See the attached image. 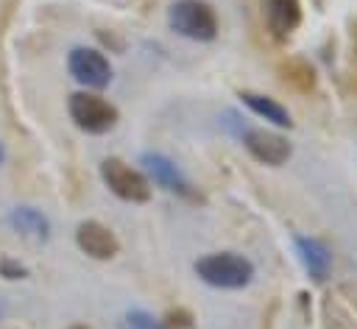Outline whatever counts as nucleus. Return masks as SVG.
Instances as JSON below:
<instances>
[{"label": "nucleus", "mask_w": 357, "mask_h": 329, "mask_svg": "<svg viewBox=\"0 0 357 329\" xmlns=\"http://www.w3.org/2000/svg\"><path fill=\"white\" fill-rule=\"evenodd\" d=\"M195 273L212 284V287H223V290H237V287H245L254 276V265L240 257V254H206L195 262Z\"/></svg>", "instance_id": "1"}, {"label": "nucleus", "mask_w": 357, "mask_h": 329, "mask_svg": "<svg viewBox=\"0 0 357 329\" xmlns=\"http://www.w3.org/2000/svg\"><path fill=\"white\" fill-rule=\"evenodd\" d=\"M167 20L176 33L195 42H209L218 33V17L204 0H176L167 11Z\"/></svg>", "instance_id": "2"}, {"label": "nucleus", "mask_w": 357, "mask_h": 329, "mask_svg": "<svg viewBox=\"0 0 357 329\" xmlns=\"http://www.w3.org/2000/svg\"><path fill=\"white\" fill-rule=\"evenodd\" d=\"M70 117L75 125L86 134H106L117 123V109L92 92H75L70 95Z\"/></svg>", "instance_id": "3"}, {"label": "nucleus", "mask_w": 357, "mask_h": 329, "mask_svg": "<svg viewBox=\"0 0 357 329\" xmlns=\"http://www.w3.org/2000/svg\"><path fill=\"white\" fill-rule=\"evenodd\" d=\"M100 176H103V181H106V187L117 195V198H123V201H148L151 198V184H148V178L139 173V170H134L131 164H126L123 159H117V156H109V159H103V164H100Z\"/></svg>", "instance_id": "4"}, {"label": "nucleus", "mask_w": 357, "mask_h": 329, "mask_svg": "<svg viewBox=\"0 0 357 329\" xmlns=\"http://www.w3.org/2000/svg\"><path fill=\"white\" fill-rule=\"evenodd\" d=\"M67 67L78 84L92 86V89H103L112 81V67H109L106 56L92 47H75L67 59Z\"/></svg>", "instance_id": "5"}, {"label": "nucleus", "mask_w": 357, "mask_h": 329, "mask_svg": "<svg viewBox=\"0 0 357 329\" xmlns=\"http://www.w3.org/2000/svg\"><path fill=\"white\" fill-rule=\"evenodd\" d=\"M243 145L248 148V153L265 164H282L290 159V142L273 131L265 128H248L243 134Z\"/></svg>", "instance_id": "6"}, {"label": "nucleus", "mask_w": 357, "mask_h": 329, "mask_svg": "<svg viewBox=\"0 0 357 329\" xmlns=\"http://www.w3.org/2000/svg\"><path fill=\"white\" fill-rule=\"evenodd\" d=\"M75 243L84 254H89L92 259H112L120 251V243L114 237V231H109L103 223L98 220H84L75 231Z\"/></svg>", "instance_id": "7"}, {"label": "nucleus", "mask_w": 357, "mask_h": 329, "mask_svg": "<svg viewBox=\"0 0 357 329\" xmlns=\"http://www.w3.org/2000/svg\"><path fill=\"white\" fill-rule=\"evenodd\" d=\"M265 20L276 39L290 36L301 22V3L298 0H265Z\"/></svg>", "instance_id": "8"}, {"label": "nucleus", "mask_w": 357, "mask_h": 329, "mask_svg": "<svg viewBox=\"0 0 357 329\" xmlns=\"http://www.w3.org/2000/svg\"><path fill=\"white\" fill-rule=\"evenodd\" d=\"M142 164H145V170L151 173V178H153L159 187L173 190V192H187V181L181 178L178 167H176L167 156H162V153H145V156H142Z\"/></svg>", "instance_id": "9"}, {"label": "nucleus", "mask_w": 357, "mask_h": 329, "mask_svg": "<svg viewBox=\"0 0 357 329\" xmlns=\"http://www.w3.org/2000/svg\"><path fill=\"white\" fill-rule=\"evenodd\" d=\"M8 220H11L14 231H20V234L28 237V240H47V234H50L47 217H45L42 212L31 209V206H17V209L8 215Z\"/></svg>", "instance_id": "10"}, {"label": "nucleus", "mask_w": 357, "mask_h": 329, "mask_svg": "<svg viewBox=\"0 0 357 329\" xmlns=\"http://www.w3.org/2000/svg\"><path fill=\"white\" fill-rule=\"evenodd\" d=\"M296 251H298V257H301V262H304V268L310 270V276L312 279H324L326 273H329V251L318 243V240H312V237H296Z\"/></svg>", "instance_id": "11"}, {"label": "nucleus", "mask_w": 357, "mask_h": 329, "mask_svg": "<svg viewBox=\"0 0 357 329\" xmlns=\"http://www.w3.org/2000/svg\"><path fill=\"white\" fill-rule=\"evenodd\" d=\"M240 98H243V103H245L254 114L265 117L268 123L282 125V128H290V125H293V120H290L287 109H284V106H279L276 100H271V98H265V95H257V92H240Z\"/></svg>", "instance_id": "12"}, {"label": "nucleus", "mask_w": 357, "mask_h": 329, "mask_svg": "<svg viewBox=\"0 0 357 329\" xmlns=\"http://www.w3.org/2000/svg\"><path fill=\"white\" fill-rule=\"evenodd\" d=\"M279 72H282L284 84H290L298 92H310L315 86V72H312V67L304 59H287V61H282L279 64Z\"/></svg>", "instance_id": "13"}, {"label": "nucleus", "mask_w": 357, "mask_h": 329, "mask_svg": "<svg viewBox=\"0 0 357 329\" xmlns=\"http://www.w3.org/2000/svg\"><path fill=\"white\" fill-rule=\"evenodd\" d=\"M123 329H159V323L148 312H128L123 318Z\"/></svg>", "instance_id": "14"}, {"label": "nucleus", "mask_w": 357, "mask_h": 329, "mask_svg": "<svg viewBox=\"0 0 357 329\" xmlns=\"http://www.w3.org/2000/svg\"><path fill=\"white\" fill-rule=\"evenodd\" d=\"M3 270H6V276H8V279H20V276L25 273L20 265H11V262H3Z\"/></svg>", "instance_id": "15"}, {"label": "nucleus", "mask_w": 357, "mask_h": 329, "mask_svg": "<svg viewBox=\"0 0 357 329\" xmlns=\"http://www.w3.org/2000/svg\"><path fill=\"white\" fill-rule=\"evenodd\" d=\"M351 47H354V59H357V20L351 22Z\"/></svg>", "instance_id": "16"}, {"label": "nucleus", "mask_w": 357, "mask_h": 329, "mask_svg": "<svg viewBox=\"0 0 357 329\" xmlns=\"http://www.w3.org/2000/svg\"><path fill=\"white\" fill-rule=\"evenodd\" d=\"M3 156H6V151H3V145H0V162H3Z\"/></svg>", "instance_id": "17"}, {"label": "nucleus", "mask_w": 357, "mask_h": 329, "mask_svg": "<svg viewBox=\"0 0 357 329\" xmlns=\"http://www.w3.org/2000/svg\"><path fill=\"white\" fill-rule=\"evenodd\" d=\"M70 329H86V326H70Z\"/></svg>", "instance_id": "18"}, {"label": "nucleus", "mask_w": 357, "mask_h": 329, "mask_svg": "<svg viewBox=\"0 0 357 329\" xmlns=\"http://www.w3.org/2000/svg\"><path fill=\"white\" fill-rule=\"evenodd\" d=\"M0 312H3V307H0Z\"/></svg>", "instance_id": "19"}]
</instances>
